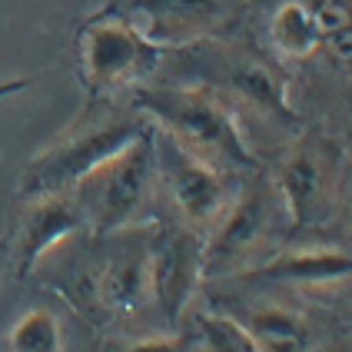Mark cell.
<instances>
[{
	"label": "cell",
	"mask_w": 352,
	"mask_h": 352,
	"mask_svg": "<svg viewBox=\"0 0 352 352\" xmlns=\"http://www.w3.org/2000/svg\"><path fill=\"white\" fill-rule=\"evenodd\" d=\"M243 326L256 336L263 352H309L313 349V329L299 313L279 306V302H266V306H253Z\"/></svg>",
	"instance_id": "5bb4252c"
},
{
	"label": "cell",
	"mask_w": 352,
	"mask_h": 352,
	"mask_svg": "<svg viewBox=\"0 0 352 352\" xmlns=\"http://www.w3.org/2000/svg\"><path fill=\"white\" fill-rule=\"evenodd\" d=\"M226 80H230V90L243 103L256 107L259 113L283 123H293V110L286 103V90H283V80L276 77L266 63H259L253 57H239L226 67Z\"/></svg>",
	"instance_id": "4fadbf2b"
},
{
	"label": "cell",
	"mask_w": 352,
	"mask_h": 352,
	"mask_svg": "<svg viewBox=\"0 0 352 352\" xmlns=\"http://www.w3.org/2000/svg\"><path fill=\"white\" fill-rule=\"evenodd\" d=\"M143 226L123 230L110 239L107 253L94 266L80 270L63 296L77 306L87 319H117V316H137L150 306V279H146V236Z\"/></svg>",
	"instance_id": "8992f818"
},
{
	"label": "cell",
	"mask_w": 352,
	"mask_h": 352,
	"mask_svg": "<svg viewBox=\"0 0 352 352\" xmlns=\"http://www.w3.org/2000/svg\"><path fill=\"white\" fill-rule=\"evenodd\" d=\"M150 126V120L126 100L117 97H90L87 110L80 113L63 133L50 140L20 173V196L67 193L80 176H87L97 163L113 157Z\"/></svg>",
	"instance_id": "7a4b0ae2"
},
{
	"label": "cell",
	"mask_w": 352,
	"mask_h": 352,
	"mask_svg": "<svg viewBox=\"0 0 352 352\" xmlns=\"http://www.w3.org/2000/svg\"><path fill=\"white\" fill-rule=\"evenodd\" d=\"M70 193L77 199L83 226L94 239L150 226L153 203L160 196L153 123L126 146H120L113 157H107L87 176H80L70 186Z\"/></svg>",
	"instance_id": "3957f363"
},
{
	"label": "cell",
	"mask_w": 352,
	"mask_h": 352,
	"mask_svg": "<svg viewBox=\"0 0 352 352\" xmlns=\"http://www.w3.org/2000/svg\"><path fill=\"white\" fill-rule=\"evenodd\" d=\"M196 352H263L256 336L243 326V319L230 313H203L193 326Z\"/></svg>",
	"instance_id": "e0dca14e"
},
{
	"label": "cell",
	"mask_w": 352,
	"mask_h": 352,
	"mask_svg": "<svg viewBox=\"0 0 352 352\" xmlns=\"http://www.w3.org/2000/svg\"><path fill=\"white\" fill-rule=\"evenodd\" d=\"M270 40L286 60H306L322 47V23L306 0H283L270 17Z\"/></svg>",
	"instance_id": "9a60e30c"
},
{
	"label": "cell",
	"mask_w": 352,
	"mask_h": 352,
	"mask_svg": "<svg viewBox=\"0 0 352 352\" xmlns=\"http://www.w3.org/2000/svg\"><path fill=\"white\" fill-rule=\"evenodd\" d=\"M80 80L90 97H120L146 83L160 67L163 50L133 27L120 7H103L77 30Z\"/></svg>",
	"instance_id": "5b68a950"
},
{
	"label": "cell",
	"mask_w": 352,
	"mask_h": 352,
	"mask_svg": "<svg viewBox=\"0 0 352 352\" xmlns=\"http://www.w3.org/2000/svg\"><path fill=\"white\" fill-rule=\"evenodd\" d=\"M273 179L289 206L293 230L316 226L339 206L342 150L322 133H306L286 150Z\"/></svg>",
	"instance_id": "ba28073f"
},
{
	"label": "cell",
	"mask_w": 352,
	"mask_h": 352,
	"mask_svg": "<svg viewBox=\"0 0 352 352\" xmlns=\"http://www.w3.org/2000/svg\"><path fill=\"white\" fill-rule=\"evenodd\" d=\"M239 14V0H133L126 17L157 50H186L219 34Z\"/></svg>",
	"instance_id": "30bf717a"
},
{
	"label": "cell",
	"mask_w": 352,
	"mask_h": 352,
	"mask_svg": "<svg viewBox=\"0 0 352 352\" xmlns=\"http://www.w3.org/2000/svg\"><path fill=\"white\" fill-rule=\"evenodd\" d=\"M110 352H196L190 336H176L173 329L166 336H143V339H126L113 346Z\"/></svg>",
	"instance_id": "ac0fdd59"
},
{
	"label": "cell",
	"mask_w": 352,
	"mask_h": 352,
	"mask_svg": "<svg viewBox=\"0 0 352 352\" xmlns=\"http://www.w3.org/2000/svg\"><path fill=\"white\" fill-rule=\"evenodd\" d=\"M352 276V256L346 250L333 246H309V250H289L276 253L253 273L236 276L239 283H273V286H296V289H313L342 283Z\"/></svg>",
	"instance_id": "7c38bea8"
},
{
	"label": "cell",
	"mask_w": 352,
	"mask_h": 352,
	"mask_svg": "<svg viewBox=\"0 0 352 352\" xmlns=\"http://www.w3.org/2000/svg\"><path fill=\"white\" fill-rule=\"evenodd\" d=\"M339 210L346 216V223H349L352 230V166L349 170H342V186H339Z\"/></svg>",
	"instance_id": "d6986e66"
},
{
	"label": "cell",
	"mask_w": 352,
	"mask_h": 352,
	"mask_svg": "<svg viewBox=\"0 0 352 352\" xmlns=\"http://www.w3.org/2000/svg\"><path fill=\"white\" fill-rule=\"evenodd\" d=\"M157 140V179L160 193L170 196L179 223L193 226L196 233H210L213 223L226 213V206L236 196V179L223 170H216L210 163L196 160L193 153L179 150L170 137H163L153 126Z\"/></svg>",
	"instance_id": "9c48e42d"
},
{
	"label": "cell",
	"mask_w": 352,
	"mask_h": 352,
	"mask_svg": "<svg viewBox=\"0 0 352 352\" xmlns=\"http://www.w3.org/2000/svg\"><path fill=\"white\" fill-rule=\"evenodd\" d=\"M130 103L186 153L230 176L256 170L253 146L236 120L226 94L199 83H140L130 90Z\"/></svg>",
	"instance_id": "6da1fadb"
},
{
	"label": "cell",
	"mask_w": 352,
	"mask_h": 352,
	"mask_svg": "<svg viewBox=\"0 0 352 352\" xmlns=\"http://www.w3.org/2000/svg\"><path fill=\"white\" fill-rule=\"evenodd\" d=\"M3 346L7 352H67V333L54 309L30 306L10 322Z\"/></svg>",
	"instance_id": "2e32d148"
},
{
	"label": "cell",
	"mask_w": 352,
	"mask_h": 352,
	"mask_svg": "<svg viewBox=\"0 0 352 352\" xmlns=\"http://www.w3.org/2000/svg\"><path fill=\"white\" fill-rule=\"evenodd\" d=\"M146 279H150V306L163 316L170 329H179L196 299L203 279V233L186 223H157L146 236Z\"/></svg>",
	"instance_id": "52a82bcc"
},
{
	"label": "cell",
	"mask_w": 352,
	"mask_h": 352,
	"mask_svg": "<svg viewBox=\"0 0 352 352\" xmlns=\"http://www.w3.org/2000/svg\"><path fill=\"white\" fill-rule=\"evenodd\" d=\"M77 233H87V226H83V213H80L70 190L67 193L27 196V210L20 213V223L14 230L10 250H7L10 276L27 279L60 243H67Z\"/></svg>",
	"instance_id": "8fae6325"
},
{
	"label": "cell",
	"mask_w": 352,
	"mask_h": 352,
	"mask_svg": "<svg viewBox=\"0 0 352 352\" xmlns=\"http://www.w3.org/2000/svg\"><path fill=\"white\" fill-rule=\"evenodd\" d=\"M293 233L289 206L270 173L236 190L226 213L203 236V279H236L279 253Z\"/></svg>",
	"instance_id": "277c9868"
}]
</instances>
